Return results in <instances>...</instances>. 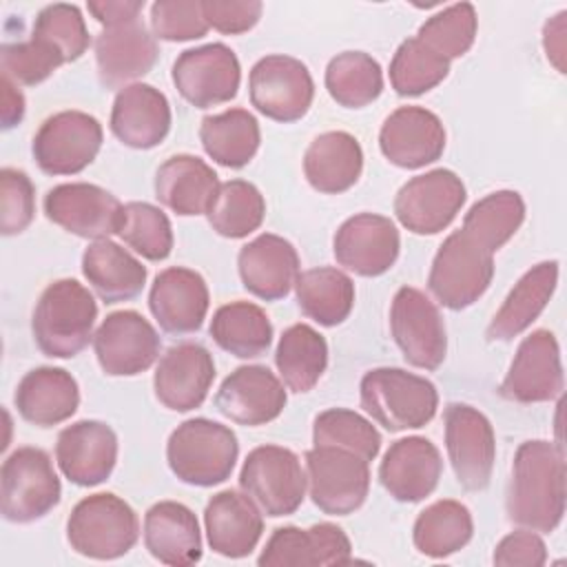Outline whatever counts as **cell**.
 <instances>
[{
  "label": "cell",
  "instance_id": "obj_1",
  "mask_svg": "<svg viewBox=\"0 0 567 567\" xmlns=\"http://www.w3.org/2000/svg\"><path fill=\"white\" fill-rule=\"evenodd\" d=\"M507 518L538 534L554 532L565 516L563 447L534 439L518 445L505 498Z\"/></svg>",
  "mask_w": 567,
  "mask_h": 567
},
{
  "label": "cell",
  "instance_id": "obj_2",
  "mask_svg": "<svg viewBox=\"0 0 567 567\" xmlns=\"http://www.w3.org/2000/svg\"><path fill=\"white\" fill-rule=\"evenodd\" d=\"M95 319L93 292L78 279H58L42 290L33 308V341L51 359H71L93 339Z\"/></svg>",
  "mask_w": 567,
  "mask_h": 567
},
{
  "label": "cell",
  "instance_id": "obj_3",
  "mask_svg": "<svg viewBox=\"0 0 567 567\" xmlns=\"http://www.w3.org/2000/svg\"><path fill=\"white\" fill-rule=\"evenodd\" d=\"M239 456L235 432L213 419H188L179 423L166 443L171 472L186 485L213 487L230 478Z\"/></svg>",
  "mask_w": 567,
  "mask_h": 567
},
{
  "label": "cell",
  "instance_id": "obj_4",
  "mask_svg": "<svg viewBox=\"0 0 567 567\" xmlns=\"http://www.w3.org/2000/svg\"><path fill=\"white\" fill-rule=\"evenodd\" d=\"M361 408L388 432L419 430L439 408V392L425 377L403 368H374L359 383Z\"/></svg>",
  "mask_w": 567,
  "mask_h": 567
},
{
  "label": "cell",
  "instance_id": "obj_5",
  "mask_svg": "<svg viewBox=\"0 0 567 567\" xmlns=\"http://www.w3.org/2000/svg\"><path fill=\"white\" fill-rule=\"evenodd\" d=\"M140 538L135 509L111 492L84 496L69 514L66 540L80 556L115 560L126 556Z\"/></svg>",
  "mask_w": 567,
  "mask_h": 567
},
{
  "label": "cell",
  "instance_id": "obj_6",
  "mask_svg": "<svg viewBox=\"0 0 567 567\" xmlns=\"http://www.w3.org/2000/svg\"><path fill=\"white\" fill-rule=\"evenodd\" d=\"M62 498L51 456L40 447H18L0 470V512L4 520L27 525L44 518Z\"/></svg>",
  "mask_w": 567,
  "mask_h": 567
},
{
  "label": "cell",
  "instance_id": "obj_7",
  "mask_svg": "<svg viewBox=\"0 0 567 567\" xmlns=\"http://www.w3.org/2000/svg\"><path fill=\"white\" fill-rule=\"evenodd\" d=\"M492 279L494 255L463 230H454L432 259L427 288L443 308L465 310L485 295Z\"/></svg>",
  "mask_w": 567,
  "mask_h": 567
},
{
  "label": "cell",
  "instance_id": "obj_8",
  "mask_svg": "<svg viewBox=\"0 0 567 567\" xmlns=\"http://www.w3.org/2000/svg\"><path fill=\"white\" fill-rule=\"evenodd\" d=\"M239 487L272 518L295 514L306 498V470L299 456L281 445H259L248 452Z\"/></svg>",
  "mask_w": 567,
  "mask_h": 567
},
{
  "label": "cell",
  "instance_id": "obj_9",
  "mask_svg": "<svg viewBox=\"0 0 567 567\" xmlns=\"http://www.w3.org/2000/svg\"><path fill=\"white\" fill-rule=\"evenodd\" d=\"M306 483L310 501L330 516L357 512L370 489V463L334 445H315L306 452Z\"/></svg>",
  "mask_w": 567,
  "mask_h": 567
},
{
  "label": "cell",
  "instance_id": "obj_10",
  "mask_svg": "<svg viewBox=\"0 0 567 567\" xmlns=\"http://www.w3.org/2000/svg\"><path fill=\"white\" fill-rule=\"evenodd\" d=\"M250 104L268 120L290 124L301 120L315 100V82L308 66L284 53L257 60L248 75Z\"/></svg>",
  "mask_w": 567,
  "mask_h": 567
},
{
  "label": "cell",
  "instance_id": "obj_11",
  "mask_svg": "<svg viewBox=\"0 0 567 567\" xmlns=\"http://www.w3.org/2000/svg\"><path fill=\"white\" fill-rule=\"evenodd\" d=\"M102 124L84 111H60L33 135L31 155L47 175L82 173L102 148Z\"/></svg>",
  "mask_w": 567,
  "mask_h": 567
},
{
  "label": "cell",
  "instance_id": "obj_12",
  "mask_svg": "<svg viewBox=\"0 0 567 567\" xmlns=\"http://www.w3.org/2000/svg\"><path fill=\"white\" fill-rule=\"evenodd\" d=\"M390 332L403 359L421 370H436L447 354V332L436 303L419 288L403 286L392 297Z\"/></svg>",
  "mask_w": 567,
  "mask_h": 567
},
{
  "label": "cell",
  "instance_id": "obj_13",
  "mask_svg": "<svg viewBox=\"0 0 567 567\" xmlns=\"http://www.w3.org/2000/svg\"><path fill=\"white\" fill-rule=\"evenodd\" d=\"M443 421L445 450L458 485L467 492L485 489L496 461V436L489 419L467 403H450Z\"/></svg>",
  "mask_w": 567,
  "mask_h": 567
},
{
  "label": "cell",
  "instance_id": "obj_14",
  "mask_svg": "<svg viewBox=\"0 0 567 567\" xmlns=\"http://www.w3.org/2000/svg\"><path fill=\"white\" fill-rule=\"evenodd\" d=\"M467 199L463 179L450 168H434L408 179L394 197V215L414 235L447 228Z\"/></svg>",
  "mask_w": 567,
  "mask_h": 567
},
{
  "label": "cell",
  "instance_id": "obj_15",
  "mask_svg": "<svg viewBox=\"0 0 567 567\" xmlns=\"http://www.w3.org/2000/svg\"><path fill=\"white\" fill-rule=\"evenodd\" d=\"M171 80L177 93L195 109L230 102L241 84V66L230 47L210 42L186 49L173 62Z\"/></svg>",
  "mask_w": 567,
  "mask_h": 567
},
{
  "label": "cell",
  "instance_id": "obj_16",
  "mask_svg": "<svg viewBox=\"0 0 567 567\" xmlns=\"http://www.w3.org/2000/svg\"><path fill=\"white\" fill-rule=\"evenodd\" d=\"M42 208L55 226L93 241L117 235L124 213V204L113 193L86 182L53 186L44 195Z\"/></svg>",
  "mask_w": 567,
  "mask_h": 567
},
{
  "label": "cell",
  "instance_id": "obj_17",
  "mask_svg": "<svg viewBox=\"0 0 567 567\" xmlns=\"http://www.w3.org/2000/svg\"><path fill=\"white\" fill-rule=\"evenodd\" d=\"M97 363L109 377H135L146 372L162 350V339L153 323L135 310L106 315L93 334Z\"/></svg>",
  "mask_w": 567,
  "mask_h": 567
},
{
  "label": "cell",
  "instance_id": "obj_18",
  "mask_svg": "<svg viewBox=\"0 0 567 567\" xmlns=\"http://www.w3.org/2000/svg\"><path fill=\"white\" fill-rule=\"evenodd\" d=\"M565 385L560 346L549 330L527 334L501 381V396L516 403H545L560 396Z\"/></svg>",
  "mask_w": 567,
  "mask_h": 567
},
{
  "label": "cell",
  "instance_id": "obj_19",
  "mask_svg": "<svg viewBox=\"0 0 567 567\" xmlns=\"http://www.w3.org/2000/svg\"><path fill=\"white\" fill-rule=\"evenodd\" d=\"M401 250V235L394 221L377 213H357L348 217L332 239V252L339 266L359 277H379L388 272Z\"/></svg>",
  "mask_w": 567,
  "mask_h": 567
},
{
  "label": "cell",
  "instance_id": "obj_20",
  "mask_svg": "<svg viewBox=\"0 0 567 567\" xmlns=\"http://www.w3.org/2000/svg\"><path fill=\"white\" fill-rule=\"evenodd\" d=\"M284 381L266 365H239L219 385L215 408L237 425H266L286 408Z\"/></svg>",
  "mask_w": 567,
  "mask_h": 567
},
{
  "label": "cell",
  "instance_id": "obj_21",
  "mask_svg": "<svg viewBox=\"0 0 567 567\" xmlns=\"http://www.w3.org/2000/svg\"><path fill=\"white\" fill-rule=\"evenodd\" d=\"M445 126L436 113L423 106H399L379 131L383 157L399 168H423L436 162L445 151Z\"/></svg>",
  "mask_w": 567,
  "mask_h": 567
},
{
  "label": "cell",
  "instance_id": "obj_22",
  "mask_svg": "<svg viewBox=\"0 0 567 567\" xmlns=\"http://www.w3.org/2000/svg\"><path fill=\"white\" fill-rule=\"evenodd\" d=\"M55 463L71 483L80 487L100 485L117 463V434L102 421H75L58 434Z\"/></svg>",
  "mask_w": 567,
  "mask_h": 567
},
{
  "label": "cell",
  "instance_id": "obj_23",
  "mask_svg": "<svg viewBox=\"0 0 567 567\" xmlns=\"http://www.w3.org/2000/svg\"><path fill=\"white\" fill-rule=\"evenodd\" d=\"M215 381L213 354L202 343H177L168 348L155 368L153 390L157 401L173 412L199 408Z\"/></svg>",
  "mask_w": 567,
  "mask_h": 567
},
{
  "label": "cell",
  "instance_id": "obj_24",
  "mask_svg": "<svg viewBox=\"0 0 567 567\" xmlns=\"http://www.w3.org/2000/svg\"><path fill=\"white\" fill-rule=\"evenodd\" d=\"M208 303L210 295L204 277L184 266L164 268L148 290L153 319L175 337L197 332L208 315Z\"/></svg>",
  "mask_w": 567,
  "mask_h": 567
},
{
  "label": "cell",
  "instance_id": "obj_25",
  "mask_svg": "<svg viewBox=\"0 0 567 567\" xmlns=\"http://www.w3.org/2000/svg\"><path fill=\"white\" fill-rule=\"evenodd\" d=\"M97 78L104 89H124L144 78L157 62L155 35L142 20L104 27L95 38Z\"/></svg>",
  "mask_w": 567,
  "mask_h": 567
},
{
  "label": "cell",
  "instance_id": "obj_26",
  "mask_svg": "<svg viewBox=\"0 0 567 567\" xmlns=\"http://www.w3.org/2000/svg\"><path fill=\"white\" fill-rule=\"evenodd\" d=\"M441 474V452L425 436L394 441L379 465L383 489L399 503H419L427 498L436 489Z\"/></svg>",
  "mask_w": 567,
  "mask_h": 567
},
{
  "label": "cell",
  "instance_id": "obj_27",
  "mask_svg": "<svg viewBox=\"0 0 567 567\" xmlns=\"http://www.w3.org/2000/svg\"><path fill=\"white\" fill-rule=\"evenodd\" d=\"M171 104L166 95L144 82L117 91L111 109V133L128 148L148 151L159 146L171 131Z\"/></svg>",
  "mask_w": 567,
  "mask_h": 567
},
{
  "label": "cell",
  "instance_id": "obj_28",
  "mask_svg": "<svg viewBox=\"0 0 567 567\" xmlns=\"http://www.w3.org/2000/svg\"><path fill=\"white\" fill-rule=\"evenodd\" d=\"M237 270L244 288L264 301L284 299L299 277L297 248L272 233H261L237 255Z\"/></svg>",
  "mask_w": 567,
  "mask_h": 567
},
{
  "label": "cell",
  "instance_id": "obj_29",
  "mask_svg": "<svg viewBox=\"0 0 567 567\" xmlns=\"http://www.w3.org/2000/svg\"><path fill=\"white\" fill-rule=\"evenodd\" d=\"M204 527L208 547L215 554L244 558L257 547L264 534V516L248 494L221 489L206 503Z\"/></svg>",
  "mask_w": 567,
  "mask_h": 567
},
{
  "label": "cell",
  "instance_id": "obj_30",
  "mask_svg": "<svg viewBox=\"0 0 567 567\" xmlns=\"http://www.w3.org/2000/svg\"><path fill=\"white\" fill-rule=\"evenodd\" d=\"M13 403L18 414L38 427H53L69 421L80 405V388L64 368L42 365L29 370L16 392Z\"/></svg>",
  "mask_w": 567,
  "mask_h": 567
},
{
  "label": "cell",
  "instance_id": "obj_31",
  "mask_svg": "<svg viewBox=\"0 0 567 567\" xmlns=\"http://www.w3.org/2000/svg\"><path fill=\"white\" fill-rule=\"evenodd\" d=\"M144 547L171 567H186L202 560V532L190 507L177 501H159L144 514Z\"/></svg>",
  "mask_w": 567,
  "mask_h": 567
},
{
  "label": "cell",
  "instance_id": "obj_32",
  "mask_svg": "<svg viewBox=\"0 0 567 567\" xmlns=\"http://www.w3.org/2000/svg\"><path fill=\"white\" fill-rule=\"evenodd\" d=\"M217 173L197 155L179 153L159 164L155 173V197L182 217L206 215L217 188Z\"/></svg>",
  "mask_w": 567,
  "mask_h": 567
},
{
  "label": "cell",
  "instance_id": "obj_33",
  "mask_svg": "<svg viewBox=\"0 0 567 567\" xmlns=\"http://www.w3.org/2000/svg\"><path fill=\"white\" fill-rule=\"evenodd\" d=\"M558 286V261H540L532 266L509 290L496 315L492 317L485 337L487 341H512L525 332L547 308Z\"/></svg>",
  "mask_w": 567,
  "mask_h": 567
},
{
  "label": "cell",
  "instance_id": "obj_34",
  "mask_svg": "<svg viewBox=\"0 0 567 567\" xmlns=\"http://www.w3.org/2000/svg\"><path fill=\"white\" fill-rule=\"evenodd\" d=\"M363 171V148L346 131H326L317 135L303 153V175L308 184L326 195H339L352 188Z\"/></svg>",
  "mask_w": 567,
  "mask_h": 567
},
{
  "label": "cell",
  "instance_id": "obj_35",
  "mask_svg": "<svg viewBox=\"0 0 567 567\" xmlns=\"http://www.w3.org/2000/svg\"><path fill=\"white\" fill-rule=\"evenodd\" d=\"M82 275L104 303L135 299L146 284V266L111 239H97L82 252Z\"/></svg>",
  "mask_w": 567,
  "mask_h": 567
},
{
  "label": "cell",
  "instance_id": "obj_36",
  "mask_svg": "<svg viewBox=\"0 0 567 567\" xmlns=\"http://www.w3.org/2000/svg\"><path fill=\"white\" fill-rule=\"evenodd\" d=\"M199 142L206 155L219 166L244 168L259 151V122L250 111L239 106L206 115L199 124Z\"/></svg>",
  "mask_w": 567,
  "mask_h": 567
},
{
  "label": "cell",
  "instance_id": "obj_37",
  "mask_svg": "<svg viewBox=\"0 0 567 567\" xmlns=\"http://www.w3.org/2000/svg\"><path fill=\"white\" fill-rule=\"evenodd\" d=\"M208 334L224 352L237 359H257L272 343V323L257 303L230 301L215 310Z\"/></svg>",
  "mask_w": 567,
  "mask_h": 567
},
{
  "label": "cell",
  "instance_id": "obj_38",
  "mask_svg": "<svg viewBox=\"0 0 567 567\" xmlns=\"http://www.w3.org/2000/svg\"><path fill=\"white\" fill-rule=\"evenodd\" d=\"M295 295L299 310L326 328L343 323L354 306L352 279L332 266H319L299 272L295 281Z\"/></svg>",
  "mask_w": 567,
  "mask_h": 567
},
{
  "label": "cell",
  "instance_id": "obj_39",
  "mask_svg": "<svg viewBox=\"0 0 567 567\" xmlns=\"http://www.w3.org/2000/svg\"><path fill=\"white\" fill-rule=\"evenodd\" d=\"M275 365L288 390L297 394L310 392L328 368V343L323 334L308 323L286 328L275 350Z\"/></svg>",
  "mask_w": 567,
  "mask_h": 567
},
{
  "label": "cell",
  "instance_id": "obj_40",
  "mask_svg": "<svg viewBox=\"0 0 567 567\" xmlns=\"http://www.w3.org/2000/svg\"><path fill=\"white\" fill-rule=\"evenodd\" d=\"M474 534L470 509L461 501L443 498L427 505L414 520L412 540L427 558H447L461 551Z\"/></svg>",
  "mask_w": 567,
  "mask_h": 567
},
{
  "label": "cell",
  "instance_id": "obj_41",
  "mask_svg": "<svg viewBox=\"0 0 567 567\" xmlns=\"http://www.w3.org/2000/svg\"><path fill=\"white\" fill-rule=\"evenodd\" d=\"M525 221V202L516 190H496L472 204L461 230L492 255L503 248Z\"/></svg>",
  "mask_w": 567,
  "mask_h": 567
},
{
  "label": "cell",
  "instance_id": "obj_42",
  "mask_svg": "<svg viewBox=\"0 0 567 567\" xmlns=\"http://www.w3.org/2000/svg\"><path fill=\"white\" fill-rule=\"evenodd\" d=\"M210 228L226 239H244L255 233L266 217L261 190L246 179L221 182L208 210Z\"/></svg>",
  "mask_w": 567,
  "mask_h": 567
},
{
  "label": "cell",
  "instance_id": "obj_43",
  "mask_svg": "<svg viewBox=\"0 0 567 567\" xmlns=\"http://www.w3.org/2000/svg\"><path fill=\"white\" fill-rule=\"evenodd\" d=\"M326 89L343 109H363L383 91V71L365 51L337 53L326 66Z\"/></svg>",
  "mask_w": 567,
  "mask_h": 567
},
{
  "label": "cell",
  "instance_id": "obj_44",
  "mask_svg": "<svg viewBox=\"0 0 567 567\" xmlns=\"http://www.w3.org/2000/svg\"><path fill=\"white\" fill-rule=\"evenodd\" d=\"M450 73V60L425 47L416 35L394 51L390 62V84L403 97H416L436 89Z\"/></svg>",
  "mask_w": 567,
  "mask_h": 567
},
{
  "label": "cell",
  "instance_id": "obj_45",
  "mask_svg": "<svg viewBox=\"0 0 567 567\" xmlns=\"http://www.w3.org/2000/svg\"><path fill=\"white\" fill-rule=\"evenodd\" d=\"M31 38L49 47L64 64L80 60L91 44L80 7L66 2L42 7L33 20Z\"/></svg>",
  "mask_w": 567,
  "mask_h": 567
},
{
  "label": "cell",
  "instance_id": "obj_46",
  "mask_svg": "<svg viewBox=\"0 0 567 567\" xmlns=\"http://www.w3.org/2000/svg\"><path fill=\"white\" fill-rule=\"evenodd\" d=\"M312 443L334 445L354 452L370 463L381 450V434L372 425V421H368L359 412L348 408H330L315 416Z\"/></svg>",
  "mask_w": 567,
  "mask_h": 567
},
{
  "label": "cell",
  "instance_id": "obj_47",
  "mask_svg": "<svg viewBox=\"0 0 567 567\" xmlns=\"http://www.w3.org/2000/svg\"><path fill=\"white\" fill-rule=\"evenodd\" d=\"M128 248L148 261H162L173 250V226L168 215L148 202L124 204L117 233Z\"/></svg>",
  "mask_w": 567,
  "mask_h": 567
},
{
  "label": "cell",
  "instance_id": "obj_48",
  "mask_svg": "<svg viewBox=\"0 0 567 567\" xmlns=\"http://www.w3.org/2000/svg\"><path fill=\"white\" fill-rule=\"evenodd\" d=\"M476 31H478V18H476L474 4L458 2L430 16L419 27L416 38L425 47H430L432 51H436L439 55L452 62L472 49L476 40Z\"/></svg>",
  "mask_w": 567,
  "mask_h": 567
},
{
  "label": "cell",
  "instance_id": "obj_49",
  "mask_svg": "<svg viewBox=\"0 0 567 567\" xmlns=\"http://www.w3.org/2000/svg\"><path fill=\"white\" fill-rule=\"evenodd\" d=\"M64 62L42 42L29 38L24 42H11L0 47L2 75L13 80L18 86H35L53 75Z\"/></svg>",
  "mask_w": 567,
  "mask_h": 567
},
{
  "label": "cell",
  "instance_id": "obj_50",
  "mask_svg": "<svg viewBox=\"0 0 567 567\" xmlns=\"http://www.w3.org/2000/svg\"><path fill=\"white\" fill-rule=\"evenodd\" d=\"M151 29L155 40H199L210 29L204 20L202 0H157L151 4Z\"/></svg>",
  "mask_w": 567,
  "mask_h": 567
},
{
  "label": "cell",
  "instance_id": "obj_51",
  "mask_svg": "<svg viewBox=\"0 0 567 567\" xmlns=\"http://www.w3.org/2000/svg\"><path fill=\"white\" fill-rule=\"evenodd\" d=\"M0 230L4 237L20 235L35 217V188L24 171H0Z\"/></svg>",
  "mask_w": 567,
  "mask_h": 567
},
{
  "label": "cell",
  "instance_id": "obj_52",
  "mask_svg": "<svg viewBox=\"0 0 567 567\" xmlns=\"http://www.w3.org/2000/svg\"><path fill=\"white\" fill-rule=\"evenodd\" d=\"M257 563L261 567H319V549L312 529L295 525L277 527L266 540Z\"/></svg>",
  "mask_w": 567,
  "mask_h": 567
},
{
  "label": "cell",
  "instance_id": "obj_53",
  "mask_svg": "<svg viewBox=\"0 0 567 567\" xmlns=\"http://www.w3.org/2000/svg\"><path fill=\"white\" fill-rule=\"evenodd\" d=\"M204 20L224 35H239L250 31L264 11L259 0H202Z\"/></svg>",
  "mask_w": 567,
  "mask_h": 567
},
{
  "label": "cell",
  "instance_id": "obj_54",
  "mask_svg": "<svg viewBox=\"0 0 567 567\" xmlns=\"http://www.w3.org/2000/svg\"><path fill=\"white\" fill-rule=\"evenodd\" d=\"M492 560L501 567H540L547 563V545L538 532L520 527L501 538Z\"/></svg>",
  "mask_w": 567,
  "mask_h": 567
},
{
  "label": "cell",
  "instance_id": "obj_55",
  "mask_svg": "<svg viewBox=\"0 0 567 567\" xmlns=\"http://www.w3.org/2000/svg\"><path fill=\"white\" fill-rule=\"evenodd\" d=\"M86 9L102 27H117L140 20L144 0H93Z\"/></svg>",
  "mask_w": 567,
  "mask_h": 567
},
{
  "label": "cell",
  "instance_id": "obj_56",
  "mask_svg": "<svg viewBox=\"0 0 567 567\" xmlns=\"http://www.w3.org/2000/svg\"><path fill=\"white\" fill-rule=\"evenodd\" d=\"M565 18H567V11H558L543 27V49H545L547 60L556 66L558 73H565V55H567L565 53L567 51Z\"/></svg>",
  "mask_w": 567,
  "mask_h": 567
},
{
  "label": "cell",
  "instance_id": "obj_57",
  "mask_svg": "<svg viewBox=\"0 0 567 567\" xmlns=\"http://www.w3.org/2000/svg\"><path fill=\"white\" fill-rule=\"evenodd\" d=\"M0 86H2V128L9 131L18 126L24 117V95L20 86L4 75L0 80Z\"/></svg>",
  "mask_w": 567,
  "mask_h": 567
}]
</instances>
